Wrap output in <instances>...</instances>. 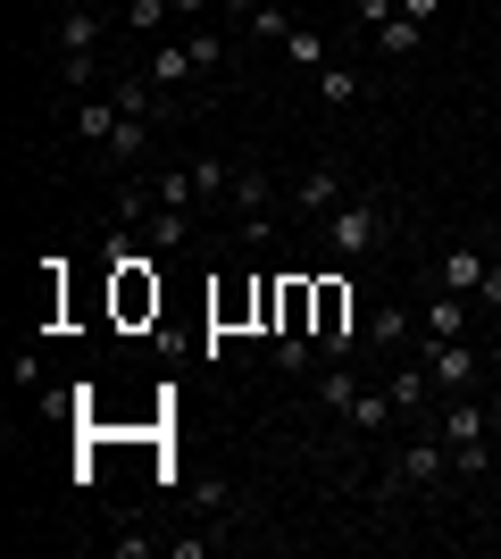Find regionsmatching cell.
<instances>
[{"mask_svg": "<svg viewBox=\"0 0 501 559\" xmlns=\"http://www.w3.org/2000/svg\"><path fill=\"white\" fill-rule=\"evenodd\" d=\"M260 9H267V0H217V17H235V25H251Z\"/></svg>", "mask_w": 501, "mask_h": 559, "instance_id": "obj_26", "label": "cell"}, {"mask_svg": "<svg viewBox=\"0 0 501 559\" xmlns=\"http://www.w3.org/2000/svg\"><path fill=\"white\" fill-rule=\"evenodd\" d=\"M184 50H192V68H201V75H226V34H217V17L184 25Z\"/></svg>", "mask_w": 501, "mask_h": 559, "instance_id": "obj_16", "label": "cell"}, {"mask_svg": "<svg viewBox=\"0 0 501 559\" xmlns=\"http://www.w3.org/2000/svg\"><path fill=\"white\" fill-rule=\"evenodd\" d=\"M434 435L452 443V467L460 476H493V409H485L477 393H460V401H434Z\"/></svg>", "mask_w": 501, "mask_h": 559, "instance_id": "obj_3", "label": "cell"}, {"mask_svg": "<svg viewBox=\"0 0 501 559\" xmlns=\"http://www.w3.org/2000/svg\"><path fill=\"white\" fill-rule=\"evenodd\" d=\"M143 242H151V251H192V242H201V210H151Z\"/></svg>", "mask_w": 501, "mask_h": 559, "instance_id": "obj_11", "label": "cell"}, {"mask_svg": "<svg viewBox=\"0 0 501 559\" xmlns=\"http://www.w3.org/2000/svg\"><path fill=\"white\" fill-rule=\"evenodd\" d=\"M351 17L368 25V34H377V25H393V17H402V0H351Z\"/></svg>", "mask_w": 501, "mask_h": 559, "instance_id": "obj_22", "label": "cell"}, {"mask_svg": "<svg viewBox=\"0 0 501 559\" xmlns=\"http://www.w3.org/2000/svg\"><path fill=\"white\" fill-rule=\"evenodd\" d=\"M351 100H368V75L359 68H318V109H351Z\"/></svg>", "mask_w": 501, "mask_h": 559, "instance_id": "obj_17", "label": "cell"}, {"mask_svg": "<svg viewBox=\"0 0 501 559\" xmlns=\"http://www.w3.org/2000/svg\"><path fill=\"white\" fill-rule=\"evenodd\" d=\"M151 210H201V192H192V167H184V159L151 176Z\"/></svg>", "mask_w": 501, "mask_h": 559, "instance_id": "obj_15", "label": "cell"}, {"mask_svg": "<svg viewBox=\"0 0 501 559\" xmlns=\"http://www.w3.org/2000/svg\"><path fill=\"white\" fill-rule=\"evenodd\" d=\"M443 9H452V0H402V17H409V25H434Z\"/></svg>", "mask_w": 501, "mask_h": 559, "instance_id": "obj_24", "label": "cell"}, {"mask_svg": "<svg viewBox=\"0 0 501 559\" xmlns=\"http://www.w3.org/2000/svg\"><path fill=\"white\" fill-rule=\"evenodd\" d=\"M68 117H75V134H84V151H100V142L118 134V93L100 84V93H84V100H75Z\"/></svg>", "mask_w": 501, "mask_h": 559, "instance_id": "obj_12", "label": "cell"}, {"mask_svg": "<svg viewBox=\"0 0 501 559\" xmlns=\"http://www.w3.org/2000/svg\"><path fill=\"white\" fill-rule=\"evenodd\" d=\"M143 75L159 84V93H184L192 75H201V68H192V50H184V34H159V43L143 50Z\"/></svg>", "mask_w": 501, "mask_h": 559, "instance_id": "obj_10", "label": "cell"}, {"mask_svg": "<svg viewBox=\"0 0 501 559\" xmlns=\"http://www.w3.org/2000/svg\"><path fill=\"white\" fill-rule=\"evenodd\" d=\"M192 192H201V210H226V192H235V159H217V151H192Z\"/></svg>", "mask_w": 501, "mask_h": 559, "instance_id": "obj_13", "label": "cell"}, {"mask_svg": "<svg viewBox=\"0 0 501 559\" xmlns=\"http://www.w3.org/2000/svg\"><path fill=\"white\" fill-rule=\"evenodd\" d=\"M285 59H293V68H326V34H310V25H293V34H285Z\"/></svg>", "mask_w": 501, "mask_h": 559, "instance_id": "obj_19", "label": "cell"}, {"mask_svg": "<svg viewBox=\"0 0 501 559\" xmlns=\"http://www.w3.org/2000/svg\"><path fill=\"white\" fill-rule=\"evenodd\" d=\"M427 43V25H409V17H393V25H377V59H409V50Z\"/></svg>", "mask_w": 501, "mask_h": 559, "instance_id": "obj_18", "label": "cell"}, {"mask_svg": "<svg viewBox=\"0 0 501 559\" xmlns=\"http://www.w3.org/2000/svg\"><path fill=\"white\" fill-rule=\"evenodd\" d=\"M167 551H176V559H201V551H217V535H167Z\"/></svg>", "mask_w": 501, "mask_h": 559, "instance_id": "obj_23", "label": "cell"}, {"mask_svg": "<svg viewBox=\"0 0 501 559\" xmlns=\"http://www.w3.org/2000/svg\"><path fill=\"white\" fill-rule=\"evenodd\" d=\"M318 242H326L334 259L368 267V259H384L393 242H402V201H393L384 185H359L351 201H343V210H334L326 226H318Z\"/></svg>", "mask_w": 501, "mask_h": 559, "instance_id": "obj_1", "label": "cell"}, {"mask_svg": "<svg viewBox=\"0 0 501 559\" xmlns=\"http://www.w3.org/2000/svg\"><path fill=\"white\" fill-rule=\"evenodd\" d=\"M393 418H402V401L384 393V384H359V393H351V409H343V435H351V443H377V435H384Z\"/></svg>", "mask_w": 501, "mask_h": 559, "instance_id": "obj_9", "label": "cell"}, {"mask_svg": "<svg viewBox=\"0 0 501 559\" xmlns=\"http://www.w3.org/2000/svg\"><path fill=\"white\" fill-rule=\"evenodd\" d=\"M409 343H418V309L384 293V301L368 309V318H359V350H368V359H402Z\"/></svg>", "mask_w": 501, "mask_h": 559, "instance_id": "obj_5", "label": "cell"}, {"mask_svg": "<svg viewBox=\"0 0 501 559\" xmlns=\"http://www.w3.org/2000/svg\"><path fill=\"white\" fill-rule=\"evenodd\" d=\"M468 318H477V301H468V293H443V284H427V293H418V326H427L434 343H460V334H468Z\"/></svg>", "mask_w": 501, "mask_h": 559, "instance_id": "obj_7", "label": "cell"}, {"mask_svg": "<svg viewBox=\"0 0 501 559\" xmlns=\"http://www.w3.org/2000/svg\"><path fill=\"white\" fill-rule=\"evenodd\" d=\"M477 309H493V318H501V259L485 267V293H477Z\"/></svg>", "mask_w": 501, "mask_h": 559, "instance_id": "obj_25", "label": "cell"}, {"mask_svg": "<svg viewBox=\"0 0 501 559\" xmlns=\"http://www.w3.org/2000/svg\"><path fill=\"white\" fill-rule=\"evenodd\" d=\"M159 551V535H143V526H126V535H109V559H143Z\"/></svg>", "mask_w": 501, "mask_h": 559, "instance_id": "obj_21", "label": "cell"}, {"mask_svg": "<svg viewBox=\"0 0 501 559\" xmlns=\"http://www.w3.org/2000/svg\"><path fill=\"white\" fill-rule=\"evenodd\" d=\"M485 267H493V259H485L477 242H443V251H434V284H443V293H468V301L485 293Z\"/></svg>", "mask_w": 501, "mask_h": 559, "instance_id": "obj_8", "label": "cell"}, {"mask_svg": "<svg viewBox=\"0 0 501 559\" xmlns=\"http://www.w3.org/2000/svg\"><path fill=\"white\" fill-rule=\"evenodd\" d=\"M251 34H260V43H285V34H293V17H285V0H267L260 17H251Z\"/></svg>", "mask_w": 501, "mask_h": 559, "instance_id": "obj_20", "label": "cell"}, {"mask_svg": "<svg viewBox=\"0 0 501 559\" xmlns=\"http://www.w3.org/2000/svg\"><path fill=\"white\" fill-rule=\"evenodd\" d=\"M460 467H452V443L434 435V418L409 426V443L384 460V501H409V492H443Z\"/></svg>", "mask_w": 501, "mask_h": 559, "instance_id": "obj_2", "label": "cell"}, {"mask_svg": "<svg viewBox=\"0 0 501 559\" xmlns=\"http://www.w3.org/2000/svg\"><path fill=\"white\" fill-rule=\"evenodd\" d=\"M418 359H427V376H434V393H443V401L477 393V350H468V343H434V334H418Z\"/></svg>", "mask_w": 501, "mask_h": 559, "instance_id": "obj_6", "label": "cell"}, {"mask_svg": "<svg viewBox=\"0 0 501 559\" xmlns=\"http://www.w3.org/2000/svg\"><path fill=\"white\" fill-rule=\"evenodd\" d=\"M351 192H359V185H351V167H343V159H310V167L285 185V217H293V226H326Z\"/></svg>", "mask_w": 501, "mask_h": 559, "instance_id": "obj_4", "label": "cell"}, {"mask_svg": "<svg viewBox=\"0 0 501 559\" xmlns=\"http://www.w3.org/2000/svg\"><path fill=\"white\" fill-rule=\"evenodd\" d=\"M118 25L134 34V43H159L167 25H176V0H126V9H118Z\"/></svg>", "mask_w": 501, "mask_h": 559, "instance_id": "obj_14", "label": "cell"}, {"mask_svg": "<svg viewBox=\"0 0 501 559\" xmlns=\"http://www.w3.org/2000/svg\"><path fill=\"white\" fill-rule=\"evenodd\" d=\"M176 17H184V25H201V17H217V0H176Z\"/></svg>", "mask_w": 501, "mask_h": 559, "instance_id": "obj_27", "label": "cell"}]
</instances>
